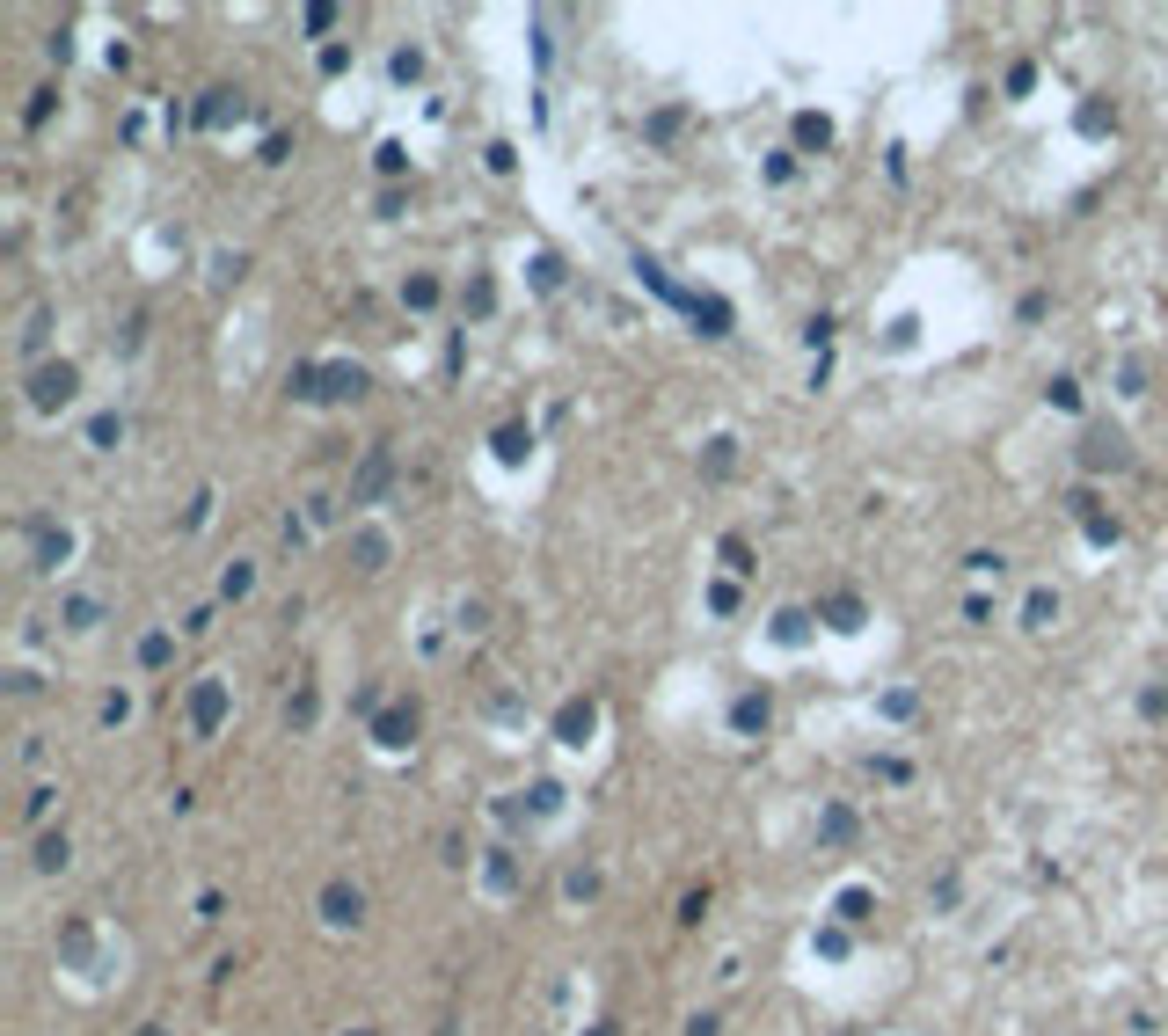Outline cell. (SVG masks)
Returning a JSON list of instances; mask_svg holds the SVG:
<instances>
[{"label":"cell","mask_w":1168,"mask_h":1036,"mask_svg":"<svg viewBox=\"0 0 1168 1036\" xmlns=\"http://www.w3.org/2000/svg\"><path fill=\"white\" fill-rule=\"evenodd\" d=\"M74 395V366H52V373H37V402H66Z\"/></svg>","instance_id":"1"},{"label":"cell","mask_w":1168,"mask_h":1036,"mask_svg":"<svg viewBox=\"0 0 1168 1036\" xmlns=\"http://www.w3.org/2000/svg\"><path fill=\"white\" fill-rule=\"evenodd\" d=\"M329 920H337V927L358 920V891H329Z\"/></svg>","instance_id":"2"}]
</instances>
